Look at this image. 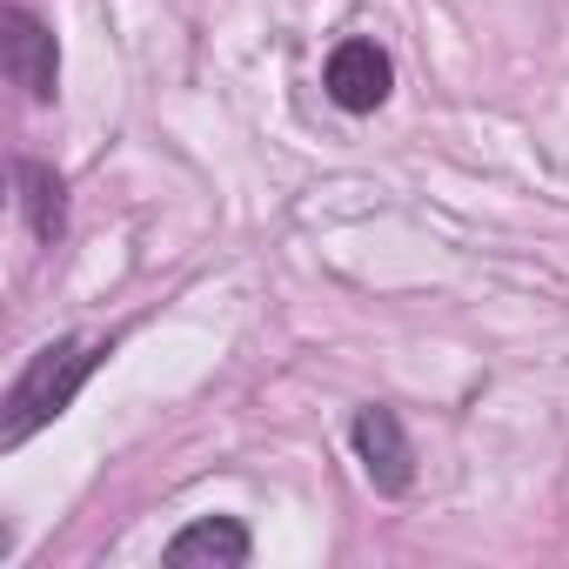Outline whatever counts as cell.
<instances>
[{"instance_id":"obj_5","label":"cell","mask_w":569,"mask_h":569,"mask_svg":"<svg viewBox=\"0 0 569 569\" xmlns=\"http://www.w3.org/2000/svg\"><path fill=\"white\" fill-rule=\"evenodd\" d=\"M161 562H174V569H188V562L241 569V562H248V529H241L234 516H201V522H188V529L161 549Z\"/></svg>"},{"instance_id":"obj_1","label":"cell","mask_w":569,"mask_h":569,"mask_svg":"<svg viewBox=\"0 0 569 569\" xmlns=\"http://www.w3.org/2000/svg\"><path fill=\"white\" fill-rule=\"evenodd\" d=\"M101 342H81V336H61V342H48V349H34V362L14 376V389H8V416H0V449H21L34 429H48L61 409H74V396H81V382L101 369Z\"/></svg>"},{"instance_id":"obj_6","label":"cell","mask_w":569,"mask_h":569,"mask_svg":"<svg viewBox=\"0 0 569 569\" xmlns=\"http://www.w3.org/2000/svg\"><path fill=\"white\" fill-rule=\"evenodd\" d=\"M14 181H21V214H28L34 241L54 248L61 228H68V188H61V174L48 161H14Z\"/></svg>"},{"instance_id":"obj_3","label":"cell","mask_w":569,"mask_h":569,"mask_svg":"<svg viewBox=\"0 0 569 569\" xmlns=\"http://www.w3.org/2000/svg\"><path fill=\"white\" fill-rule=\"evenodd\" d=\"M322 88H329L336 108L376 114V108L389 101V88H396V68H389V54H382L376 41H342V48L329 54V68H322Z\"/></svg>"},{"instance_id":"obj_2","label":"cell","mask_w":569,"mask_h":569,"mask_svg":"<svg viewBox=\"0 0 569 569\" xmlns=\"http://www.w3.org/2000/svg\"><path fill=\"white\" fill-rule=\"evenodd\" d=\"M0 68H8V81H14L28 101H54V81H61L54 28L34 21L28 8H0Z\"/></svg>"},{"instance_id":"obj_4","label":"cell","mask_w":569,"mask_h":569,"mask_svg":"<svg viewBox=\"0 0 569 569\" xmlns=\"http://www.w3.org/2000/svg\"><path fill=\"white\" fill-rule=\"evenodd\" d=\"M349 442H356V456H362V469H369V482L382 496H402L416 482V449H409L396 409H362L356 429H349Z\"/></svg>"}]
</instances>
